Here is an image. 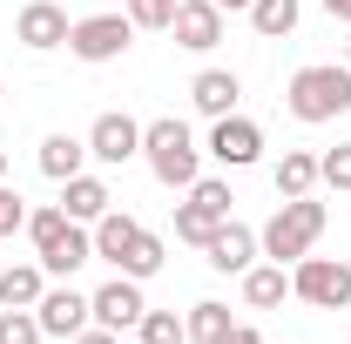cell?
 I'll use <instances>...</instances> for the list:
<instances>
[{
	"label": "cell",
	"mask_w": 351,
	"mask_h": 344,
	"mask_svg": "<svg viewBox=\"0 0 351 344\" xmlns=\"http://www.w3.org/2000/svg\"><path fill=\"white\" fill-rule=\"evenodd\" d=\"M142 162L162 189H189L203 175V149H196L182 115H156V122H142Z\"/></svg>",
	"instance_id": "2"
},
{
	"label": "cell",
	"mask_w": 351,
	"mask_h": 344,
	"mask_svg": "<svg viewBox=\"0 0 351 344\" xmlns=\"http://www.w3.org/2000/svg\"><path fill=\"white\" fill-rule=\"evenodd\" d=\"M88 236H95V263H122L129 257V243L142 236V223L129 210H108L101 223H88Z\"/></svg>",
	"instance_id": "17"
},
{
	"label": "cell",
	"mask_w": 351,
	"mask_h": 344,
	"mask_svg": "<svg viewBox=\"0 0 351 344\" xmlns=\"http://www.w3.org/2000/svg\"><path fill=\"white\" fill-rule=\"evenodd\" d=\"M345 68H351V41H345Z\"/></svg>",
	"instance_id": "36"
},
{
	"label": "cell",
	"mask_w": 351,
	"mask_h": 344,
	"mask_svg": "<svg viewBox=\"0 0 351 344\" xmlns=\"http://www.w3.org/2000/svg\"><path fill=\"white\" fill-rule=\"evenodd\" d=\"M47 291V270L41 263H14V270H0V310H34Z\"/></svg>",
	"instance_id": "20"
},
{
	"label": "cell",
	"mask_w": 351,
	"mask_h": 344,
	"mask_svg": "<svg viewBox=\"0 0 351 344\" xmlns=\"http://www.w3.org/2000/svg\"><path fill=\"white\" fill-rule=\"evenodd\" d=\"M135 41V21L129 14H82L75 27H68V54L88 61V68H101V61H122Z\"/></svg>",
	"instance_id": "6"
},
{
	"label": "cell",
	"mask_w": 351,
	"mask_h": 344,
	"mask_svg": "<svg viewBox=\"0 0 351 344\" xmlns=\"http://www.w3.org/2000/svg\"><path fill=\"white\" fill-rule=\"evenodd\" d=\"M203 257H210V270H223V277H243V270L263 257V243H257V230H243V223L230 216V223H217V236L203 243Z\"/></svg>",
	"instance_id": "12"
},
{
	"label": "cell",
	"mask_w": 351,
	"mask_h": 344,
	"mask_svg": "<svg viewBox=\"0 0 351 344\" xmlns=\"http://www.w3.org/2000/svg\"><path fill=\"white\" fill-rule=\"evenodd\" d=\"M176 236L203 250V243L217 236V216H203V210H196V203H176Z\"/></svg>",
	"instance_id": "26"
},
{
	"label": "cell",
	"mask_w": 351,
	"mask_h": 344,
	"mask_svg": "<svg viewBox=\"0 0 351 344\" xmlns=\"http://www.w3.org/2000/svg\"><path fill=\"white\" fill-rule=\"evenodd\" d=\"M182 324H189V344H223L237 317H230V304L203 297V304H189V317H182Z\"/></svg>",
	"instance_id": "21"
},
{
	"label": "cell",
	"mask_w": 351,
	"mask_h": 344,
	"mask_svg": "<svg viewBox=\"0 0 351 344\" xmlns=\"http://www.w3.org/2000/svg\"><path fill=\"white\" fill-rule=\"evenodd\" d=\"M162 263H169V257H162V236H156V230H142V236L129 243V257L115 263V270H122V277H135V284H149Z\"/></svg>",
	"instance_id": "23"
},
{
	"label": "cell",
	"mask_w": 351,
	"mask_h": 344,
	"mask_svg": "<svg viewBox=\"0 0 351 344\" xmlns=\"http://www.w3.org/2000/svg\"><path fill=\"white\" fill-rule=\"evenodd\" d=\"M61 210L75 216V223H101V216L115 210V189H108V182H101V175H68V182H61Z\"/></svg>",
	"instance_id": "14"
},
{
	"label": "cell",
	"mask_w": 351,
	"mask_h": 344,
	"mask_svg": "<svg viewBox=\"0 0 351 344\" xmlns=\"http://www.w3.org/2000/svg\"><path fill=\"white\" fill-rule=\"evenodd\" d=\"M0 182H7V149H0Z\"/></svg>",
	"instance_id": "35"
},
{
	"label": "cell",
	"mask_w": 351,
	"mask_h": 344,
	"mask_svg": "<svg viewBox=\"0 0 351 344\" xmlns=\"http://www.w3.org/2000/svg\"><path fill=\"white\" fill-rule=\"evenodd\" d=\"M27 236H34V257H41L47 277H75L82 263H95V236H88V223L61 210H27Z\"/></svg>",
	"instance_id": "3"
},
{
	"label": "cell",
	"mask_w": 351,
	"mask_h": 344,
	"mask_svg": "<svg viewBox=\"0 0 351 344\" xmlns=\"http://www.w3.org/2000/svg\"><path fill=\"white\" fill-rule=\"evenodd\" d=\"M34 162H41V175H47V182H68V175H82V169H88V135L54 129V135L41 142V156H34Z\"/></svg>",
	"instance_id": "16"
},
{
	"label": "cell",
	"mask_w": 351,
	"mask_h": 344,
	"mask_svg": "<svg viewBox=\"0 0 351 344\" xmlns=\"http://www.w3.org/2000/svg\"><path fill=\"white\" fill-rule=\"evenodd\" d=\"M291 297L311 310H345L351 304V263L338 257H298L291 263Z\"/></svg>",
	"instance_id": "5"
},
{
	"label": "cell",
	"mask_w": 351,
	"mask_h": 344,
	"mask_svg": "<svg viewBox=\"0 0 351 344\" xmlns=\"http://www.w3.org/2000/svg\"><path fill=\"white\" fill-rule=\"evenodd\" d=\"M317 182L324 189H351V142H338V149L317 156Z\"/></svg>",
	"instance_id": "29"
},
{
	"label": "cell",
	"mask_w": 351,
	"mask_h": 344,
	"mask_svg": "<svg viewBox=\"0 0 351 344\" xmlns=\"http://www.w3.org/2000/svg\"><path fill=\"white\" fill-rule=\"evenodd\" d=\"M176 47H189V54H210L223 41V7L217 0H176V21H169Z\"/></svg>",
	"instance_id": "11"
},
{
	"label": "cell",
	"mask_w": 351,
	"mask_h": 344,
	"mask_svg": "<svg viewBox=\"0 0 351 344\" xmlns=\"http://www.w3.org/2000/svg\"><path fill=\"white\" fill-rule=\"evenodd\" d=\"M68 14L54 7V0H27L21 14H14V41L27 47V54H47V47H68Z\"/></svg>",
	"instance_id": "10"
},
{
	"label": "cell",
	"mask_w": 351,
	"mask_h": 344,
	"mask_svg": "<svg viewBox=\"0 0 351 344\" xmlns=\"http://www.w3.org/2000/svg\"><path fill=\"white\" fill-rule=\"evenodd\" d=\"M41 317L34 310H0V344H41Z\"/></svg>",
	"instance_id": "28"
},
{
	"label": "cell",
	"mask_w": 351,
	"mask_h": 344,
	"mask_svg": "<svg viewBox=\"0 0 351 344\" xmlns=\"http://www.w3.org/2000/svg\"><path fill=\"white\" fill-rule=\"evenodd\" d=\"M284 297H291V270L284 263H250L243 270V304L250 310H277Z\"/></svg>",
	"instance_id": "18"
},
{
	"label": "cell",
	"mask_w": 351,
	"mask_h": 344,
	"mask_svg": "<svg viewBox=\"0 0 351 344\" xmlns=\"http://www.w3.org/2000/svg\"><path fill=\"white\" fill-rule=\"evenodd\" d=\"M324 14H331V21H345V27H351V0H324Z\"/></svg>",
	"instance_id": "33"
},
{
	"label": "cell",
	"mask_w": 351,
	"mask_h": 344,
	"mask_svg": "<svg viewBox=\"0 0 351 344\" xmlns=\"http://www.w3.org/2000/svg\"><path fill=\"white\" fill-rule=\"evenodd\" d=\"M129 21H135V34H142V27H149V34H169L176 0H129Z\"/></svg>",
	"instance_id": "27"
},
{
	"label": "cell",
	"mask_w": 351,
	"mask_h": 344,
	"mask_svg": "<svg viewBox=\"0 0 351 344\" xmlns=\"http://www.w3.org/2000/svg\"><path fill=\"white\" fill-rule=\"evenodd\" d=\"M324 223H331V216H324V203H317V196H291V203H284V210L257 230V243H263V257H270V263H298V257H311V250H317Z\"/></svg>",
	"instance_id": "4"
},
{
	"label": "cell",
	"mask_w": 351,
	"mask_h": 344,
	"mask_svg": "<svg viewBox=\"0 0 351 344\" xmlns=\"http://www.w3.org/2000/svg\"><path fill=\"white\" fill-rule=\"evenodd\" d=\"M284 108H291L304 129L338 122V115L351 108V68L345 61H311V68H298L291 88H284Z\"/></svg>",
	"instance_id": "1"
},
{
	"label": "cell",
	"mask_w": 351,
	"mask_h": 344,
	"mask_svg": "<svg viewBox=\"0 0 351 344\" xmlns=\"http://www.w3.org/2000/svg\"><path fill=\"white\" fill-rule=\"evenodd\" d=\"M189 203H196L203 216H217V223H230V203H237V196H230L223 175H196V182H189Z\"/></svg>",
	"instance_id": "24"
},
{
	"label": "cell",
	"mask_w": 351,
	"mask_h": 344,
	"mask_svg": "<svg viewBox=\"0 0 351 344\" xmlns=\"http://www.w3.org/2000/svg\"><path fill=\"white\" fill-rule=\"evenodd\" d=\"M34 317H41L47 338H75V331H88V324H95V310H88V297L75 291V284H54V291H41Z\"/></svg>",
	"instance_id": "13"
},
{
	"label": "cell",
	"mask_w": 351,
	"mask_h": 344,
	"mask_svg": "<svg viewBox=\"0 0 351 344\" xmlns=\"http://www.w3.org/2000/svg\"><path fill=\"white\" fill-rule=\"evenodd\" d=\"M210 156L223 169H250V162H263V129L250 115H217L210 122Z\"/></svg>",
	"instance_id": "8"
},
{
	"label": "cell",
	"mask_w": 351,
	"mask_h": 344,
	"mask_svg": "<svg viewBox=\"0 0 351 344\" xmlns=\"http://www.w3.org/2000/svg\"><path fill=\"white\" fill-rule=\"evenodd\" d=\"M223 344H263V331H257V324H230V338H223Z\"/></svg>",
	"instance_id": "32"
},
{
	"label": "cell",
	"mask_w": 351,
	"mask_h": 344,
	"mask_svg": "<svg viewBox=\"0 0 351 344\" xmlns=\"http://www.w3.org/2000/svg\"><path fill=\"white\" fill-rule=\"evenodd\" d=\"M68 344H122V331H101V324H88V331H75Z\"/></svg>",
	"instance_id": "31"
},
{
	"label": "cell",
	"mask_w": 351,
	"mask_h": 344,
	"mask_svg": "<svg viewBox=\"0 0 351 344\" xmlns=\"http://www.w3.org/2000/svg\"><path fill=\"white\" fill-rule=\"evenodd\" d=\"M270 182H277L284 203H291V196H317V156H311V149H284L277 169H270Z\"/></svg>",
	"instance_id": "19"
},
{
	"label": "cell",
	"mask_w": 351,
	"mask_h": 344,
	"mask_svg": "<svg viewBox=\"0 0 351 344\" xmlns=\"http://www.w3.org/2000/svg\"><path fill=\"white\" fill-rule=\"evenodd\" d=\"M217 7H223V14H243V7H250V0H217Z\"/></svg>",
	"instance_id": "34"
},
{
	"label": "cell",
	"mask_w": 351,
	"mask_h": 344,
	"mask_svg": "<svg viewBox=\"0 0 351 344\" xmlns=\"http://www.w3.org/2000/svg\"><path fill=\"white\" fill-rule=\"evenodd\" d=\"M14 230H27V203H21V189L0 182V236H14Z\"/></svg>",
	"instance_id": "30"
},
{
	"label": "cell",
	"mask_w": 351,
	"mask_h": 344,
	"mask_svg": "<svg viewBox=\"0 0 351 344\" xmlns=\"http://www.w3.org/2000/svg\"><path fill=\"white\" fill-rule=\"evenodd\" d=\"M243 14H250V27H257L263 41H284V34L298 27V14H304V7H298V0H250Z\"/></svg>",
	"instance_id": "22"
},
{
	"label": "cell",
	"mask_w": 351,
	"mask_h": 344,
	"mask_svg": "<svg viewBox=\"0 0 351 344\" xmlns=\"http://www.w3.org/2000/svg\"><path fill=\"white\" fill-rule=\"evenodd\" d=\"M88 310H95V324H101V331H135V324H142V310H149V297H142V284H135V277L115 270V284H101V291L88 297Z\"/></svg>",
	"instance_id": "9"
},
{
	"label": "cell",
	"mask_w": 351,
	"mask_h": 344,
	"mask_svg": "<svg viewBox=\"0 0 351 344\" xmlns=\"http://www.w3.org/2000/svg\"><path fill=\"white\" fill-rule=\"evenodd\" d=\"M189 101H196V115H237V101H243V82L230 75V68H203L196 82H189Z\"/></svg>",
	"instance_id": "15"
},
{
	"label": "cell",
	"mask_w": 351,
	"mask_h": 344,
	"mask_svg": "<svg viewBox=\"0 0 351 344\" xmlns=\"http://www.w3.org/2000/svg\"><path fill=\"white\" fill-rule=\"evenodd\" d=\"M88 156L95 162H108V169H122L142 156V122L122 115V108H108V115H95V129H88Z\"/></svg>",
	"instance_id": "7"
},
{
	"label": "cell",
	"mask_w": 351,
	"mask_h": 344,
	"mask_svg": "<svg viewBox=\"0 0 351 344\" xmlns=\"http://www.w3.org/2000/svg\"><path fill=\"white\" fill-rule=\"evenodd\" d=\"M135 338H142V344H189V324H182L176 310H142Z\"/></svg>",
	"instance_id": "25"
}]
</instances>
